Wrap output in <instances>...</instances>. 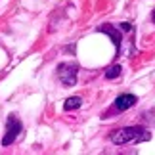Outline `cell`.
I'll return each instance as SVG.
<instances>
[{
  "mask_svg": "<svg viewBox=\"0 0 155 155\" xmlns=\"http://www.w3.org/2000/svg\"><path fill=\"white\" fill-rule=\"evenodd\" d=\"M81 105H82V100H81L79 96H71V98H67V100H65V104H63L65 111H73V109H79Z\"/></svg>",
  "mask_w": 155,
  "mask_h": 155,
  "instance_id": "cell-5",
  "label": "cell"
},
{
  "mask_svg": "<svg viewBox=\"0 0 155 155\" xmlns=\"http://www.w3.org/2000/svg\"><path fill=\"white\" fill-rule=\"evenodd\" d=\"M121 75V65H113V67L107 69V73H105V79H117V77Z\"/></svg>",
  "mask_w": 155,
  "mask_h": 155,
  "instance_id": "cell-7",
  "label": "cell"
},
{
  "mask_svg": "<svg viewBox=\"0 0 155 155\" xmlns=\"http://www.w3.org/2000/svg\"><path fill=\"white\" fill-rule=\"evenodd\" d=\"M151 19H153V23H155V10H153V14H151Z\"/></svg>",
  "mask_w": 155,
  "mask_h": 155,
  "instance_id": "cell-9",
  "label": "cell"
},
{
  "mask_svg": "<svg viewBox=\"0 0 155 155\" xmlns=\"http://www.w3.org/2000/svg\"><path fill=\"white\" fill-rule=\"evenodd\" d=\"M21 132V123H19V119H17L15 115H10L8 117V127H6V134H4V138H2V146H12L15 142V138L19 136Z\"/></svg>",
  "mask_w": 155,
  "mask_h": 155,
  "instance_id": "cell-3",
  "label": "cell"
},
{
  "mask_svg": "<svg viewBox=\"0 0 155 155\" xmlns=\"http://www.w3.org/2000/svg\"><path fill=\"white\" fill-rule=\"evenodd\" d=\"M121 29H123V31H130L132 27H130V23H121Z\"/></svg>",
  "mask_w": 155,
  "mask_h": 155,
  "instance_id": "cell-8",
  "label": "cell"
},
{
  "mask_svg": "<svg viewBox=\"0 0 155 155\" xmlns=\"http://www.w3.org/2000/svg\"><path fill=\"white\" fill-rule=\"evenodd\" d=\"M151 138V134L147 132L146 128L140 127H127V128H119L115 130L109 140L115 146H124V144H140V142H147Z\"/></svg>",
  "mask_w": 155,
  "mask_h": 155,
  "instance_id": "cell-1",
  "label": "cell"
},
{
  "mask_svg": "<svg viewBox=\"0 0 155 155\" xmlns=\"http://www.w3.org/2000/svg\"><path fill=\"white\" fill-rule=\"evenodd\" d=\"M79 65L77 63H59L58 65V79L63 86H75Z\"/></svg>",
  "mask_w": 155,
  "mask_h": 155,
  "instance_id": "cell-2",
  "label": "cell"
},
{
  "mask_svg": "<svg viewBox=\"0 0 155 155\" xmlns=\"http://www.w3.org/2000/svg\"><path fill=\"white\" fill-rule=\"evenodd\" d=\"M100 31H102V33H105V35H109V37L113 38V42H115L117 46L121 44V37H119V33L115 31V29H111V27H102Z\"/></svg>",
  "mask_w": 155,
  "mask_h": 155,
  "instance_id": "cell-6",
  "label": "cell"
},
{
  "mask_svg": "<svg viewBox=\"0 0 155 155\" xmlns=\"http://www.w3.org/2000/svg\"><path fill=\"white\" fill-rule=\"evenodd\" d=\"M136 102H138V98H136L134 94H121V96H117V100H115V109L117 111H127L132 105H136Z\"/></svg>",
  "mask_w": 155,
  "mask_h": 155,
  "instance_id": "cell-4",
  "label": "cell"
}]
</instances>
